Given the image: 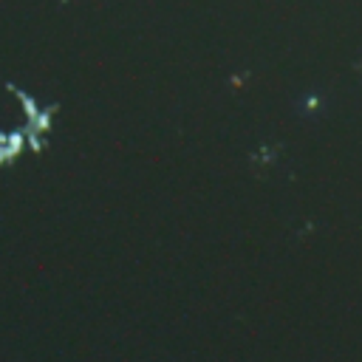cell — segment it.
Returning a JSON list of instances; mask_svg holds the SVG:
<instances>
[{
	"instance_id": "2",
	"label": "cell",
	"mask_w": 362,
	"mask_h": 362,
	"mask_svg": "<svg viewBox=\"0 0 362 362\" xmlns=\"http://www.w3.org/2000/svg\"><path fill=\"white\" fill-rule=\"evenodd\" d=\"M23 144H25V133L23 130H14V133H3L0 130V167L11 164L23 153Z\"/></svg>"
},
{
	"instance_id": "1",
	"label": "cell",
	"mask_w": 362,
	"mask_h": 362,
	"mask_svg": "<svg viewBox=\"0 0 362 362\" xmlns=\"http://www.w3.org/2000/svg\"><path fill=\"white\" fill-rule=\"evenodd\" d=\"M11 96L23 105V113H25V122H23V133H25V144L31 147V153H42L48 136H51V124H54V116H57V105H37L25 90L8 85Z\"/></svg>"
}]
</instances>
